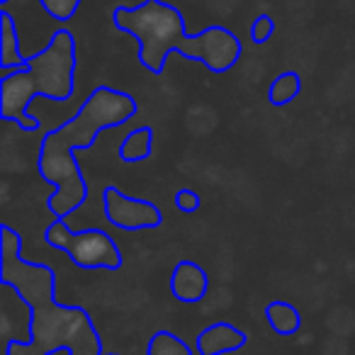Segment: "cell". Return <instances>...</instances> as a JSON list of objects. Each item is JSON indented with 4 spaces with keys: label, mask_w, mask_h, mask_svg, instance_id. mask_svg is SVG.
<instances>
[{
    "label": "cell",
    "mask_w": 355,
    "mask_h": 355,
    "mask_svg": "<svg viewBox=\"0 0 355 355\" xmlns=\"http://www.w3.org/2000/svg\"><path fill=\"white\" fill-rule=\"evenodd\" d=\"M137 110V100L132 95L100 85L69 122L51 129L42 139L37 168L46 183L54 185V193L46 200V207L54 219H66L88 200V183L76 163L73 151L93 148L100 132L129 122Z\"/></svg>",
    "instance_id": "1"
},
{
    "label": "cell",
    "mask_w": 355,
    "mask_h": 355,
    "mask_svg": "<svg viewBox=\"0 0 355 355\" xmlns=\"http://www.w3.org/2000/svg\"><path fill=\"white\" fill-rule=\"evenodd\" d=\"M112 25L139 42V61L146 71L161 76L171 51L200 61L212 73H227L241 59V40L222 25H209L198 35L185 32V17L163 0H144L132 8H117Z\"/></svg>",
    "instance_id": "2"
},
{
    "label": "cell",
    "mask_w": 355,
    "mask_h": 355,
    "mask_svg": "<svg viewBox=\"0 0 355 355\" xmlns=\"http://www.w3.org/2000/svg\"><path fill=\"white\" fill-rule=\"evenodd\" d=\"M76 40L69 30L51 35L49 44L37 56H30L25 71L0 78V117L20 124L25 132H37L40 122L30 117V105L37 95L54 103H66L76 85Z\"/></svg>",
    "instance_id": "3"
},
{
    "label": "cell",
    "mask_w": 355,
    "mask_h": 355,
    "mask_svg": "<svg viewBox=\"0 0 355 355\" xmlns=\"http://www.w3.org/2000/svg\"><path fill=\"white\" fill-rule=\"evenodd\" d=\"M44 239L51 248H61L69 253V258L78 268L85 270H119L122 268V253H119L114 239L103 229H85L73 234L66 224V219H54L46 227Z\"/></svg>",
    "instance_id": "4"
},
{
    "label": "cell",
    "mask_w": 355,
    "mask_h": 355,
    "mask_svg": "<svg viewBox=\"0 0 355 355\" xmlns=\"http://www.w3.org/2000/svg\"><path fill=\"white\" fill-rule=\"evenodd\" d=\"M105 217L112 227L124 232H141V229H158L163 224V212L148 200H137L124 195L119 188L107 185L103 193Z\"/></svg>",
    "instance_id": "5"
},
{
    "label": "cell",
    "mask_w": 355,
    "mask_h": 355,
    "mask_svg": "<svg viewBox=\"0 0 355 355\" xmlns=\"http://www.w3.org/2000/svg\"><path fill=\"white\" fill-rule=\"evenodd\" d=\"M171 292L180 302H200L207 295V272L193 261H180L171 275Z\"/></svg>",
    "instance_id": "6"
},
{
    "label": "cell",
    "mask_w": 355,
    "mask_h": 355,
    "mask_svg": "<svg viewBox=\"0 0 355 355\" xmlns=\"http://www.w3.org/2000/svg\"><path fill=\"white\" fill-rule=\"evenodd\" d=\"M30 66V59L20 54V40H17L15 20L8 10L0 12V69L8 71H25Z\"/></svg>",
    "instance_id": "7"
},
{
    "label": "cell",
    "mask_w": 355,
    "mask_h": 355,
    "mask_svg": "<svg viewBox=\"0 0 355 355\" xmlns=\"http://www.w3.org/2000/svg\"><path fill=\"white\" fill-rule=\"evenodd\" d=\"M243 343V334L227 324H217L212 329H207L202 336H200V350L205 355H217L224 353V350L239 348Z\"/></svg>",
    "instance_id": "8"
},
{
    "label": "cell",
    "mask_w": 355,
    "mask_h": 355,
    "mask_svg": "<svg viewBox=\"0 0 355 355\" xmlns=\"http://www.w3.org/2000/svg\"><path fill=\"white\" fill-rule=\"evenodd\" d=\"M153 148V129L151 127H139L127 134V139L119 146V158L124 163H139L146 161L151 156Z\"/></svg>",
    "instance_id": "9"
},
{
    "label": "cell",
    "mask_w": 355,
    "mask_h": 355,
    "mask_svg": "<svg viewBox=\"0 0 355 355\" xmlns=\"http://www.w3.org/2000/svg\"><path fill=\"white\" fill-rule=\"evenodd\" d=\"M302 90V78L297 71H285V73H280L275 80L270 83V88H268V103L272 105V107H285V105H290L292 100L300 95Z\"/></svg>",
    "instance_id": "10"
},
{
    "label": "cell",
    "mask_w": 355,
    "mask_h": 355,
    "mask_svg": "<svg viewBox=\"0 0 355 355\" xmlns=\"http://www.w3.org/2000/svg\"><path fill=\"white\" fill-rule=\"evenodd\" d=\"M266 316L270 321V326L282 336H290L300 329V314L292 304L287 302H272L266 306Z\"/></svg>",
    "instance_id": "11"
},
{
    "label": "cell",
    "mask_w": 355,
    "mask_h": 355,
    "mask_svg": "<svg viewBox=\"0 0 355 355\" xmlns=\"http://www.w3.org/2000/svg\"><path fill=\"white\" fill-rule=\"evenodd\" d=\"M40 6L44 8V12L49 17H54V20H59V22H66L76 15L80 0H40Z\"/></svg>",
    "instance_id": "12"
},
{
    "label": "cell",
    "mask_w": 355,
    "mask_h": 355,
    "mask_svg": "<svg viewBox=\"0 0 355 355\" xmlns=\"http://www.w3.org/2000/svg\"><path fill=\"white\" fill-rule=\"evenodd\" d=\"M272 32H275V22H272L270 15L256 17L251 25V42L253 44H266V42L272 37Z\"/></svg>",
    "instance_id": "13"
},
{
    "label": "cell",
    "mask_w": 355,
    "mask_h": 355,
    "mask_svg": "<svg viewBox=\"0 0 355 355\" xmlns=\"http://www.w3.org/2000/svg\"><path fill=\"white\" fill-rule=\"evenodd\" d=\"M200 205H202V200H200V195L195 193V190H190V188L178 190V195H175V207L180 209V212L195 214L200 209Z\"/></svg>",
    "instance_id": "14"
},
{
    "label": "cell",
    "mask_w": 355,
    "mask_h": 355,
    "mask_svg": "<svg viewBox=\"0 0 355 355\" xmlns=\"http://www.w3.org/2000/svg\"><path fill=\"white\" fill-rule=\"evenodd\" d=\"M0 3H3V6H6V3H10V0H0Z\"/></svg>",
    "instance_id": "15"
}]
</instances>
